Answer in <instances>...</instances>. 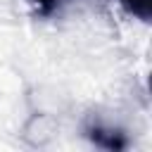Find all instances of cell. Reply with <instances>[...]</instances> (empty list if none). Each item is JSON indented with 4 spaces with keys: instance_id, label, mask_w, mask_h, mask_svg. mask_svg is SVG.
<instances>
[{
    "instance_id": "obj_3",
    "label": "cell",
    "mask_w": 152,
    "mask_h": 152,
    "mask_svg": "<svg viewBox=\"0 0 152 152\" xmlns=\"http://www.w3.org/2000/svg\"><path fill=\"white\" fill-rule=\"evenodd\" d=\"M69 2V0H31V7H33V14L40 17V19H48L52 17L55 12H59V7Z\"/></svg>"
},
{
    "instance_id": "obj_1",
    "label": "cell",
    "mask_w": 152,
    "mask_h": 152,
    "mask_svg": "<svg viewBox=\"0 0 152 152\" xmlns=\"http://www.w3.org/2000/svg\"><path fill=\"white\" fill-rule=\"evenodd\" d=\"M88 138L97 145V147H104V150H114V152H121L128 147V140L121 131H114V128H104V126H90L88 128Z\"/></svg>"
},
{
    "instance_id": "obj_2",
    "label": "cell",
    "mask_w": 152,
    "mask_h": 152,
    "mask_svg": "<svg viewBox=\"0 0 152 152\" xmlns=\"http://www.w3.org/2000/svg\"><path fill=\"white\" fill-rule=\"evenodd\" d=\"M119 2L126 10V14L140 19L145 24L150 21V17H152V0H119Z\"/></svg>"
}]
</instances>
